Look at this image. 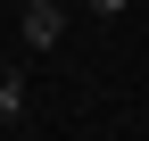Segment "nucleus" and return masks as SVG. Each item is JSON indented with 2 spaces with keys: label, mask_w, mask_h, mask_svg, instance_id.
I'll use <instances>...</instances> for the list:
<instances>
[{
  "label": "nucleus",
  "mask_w": 149,
  "mask_h": 141,
  "mask_svg": "<svg viewBox=\"0 0 149 141\" xmlns=\"http://www.w3.org/2000/svg\"><path fill=\"white\" fill-rule=\"evenodd\" d=\"M66 42V0H25V50H58Z\"/></svg>",
  "instance_id": "f257e3e1"
},
{
  "label": "nucleus",
  "mask_w": 149,
  "mask_h": 141,
  "mask_svg": "<svg viewBox=\"0 0 149 141\" xmlns=\"http://www.w3.org/2000/svg\"><path fill=\"white\" fill-rule=\"evenodd\" d=\"M25 125V75H0V133Z\"/></svg>",
  "instance_id": "f03ea898"
},
{
  "label": "nucleus",
  "mask_w": 149,
  "mask_h": 141,
  "mask_svg": "<svg viewBox=\"0 0 149 141\" xmlns=\"http://www.w3.org/2000/svg\"><path fill=\"white\" fill-rule=\"evenodd\" d=\"M91 8H100V17H124V0H91Z\"/></svg>",
  "instance_id": "7ed1b4c3"
},
{
  "label": "nucleus",
  "mask_w": 149,
  "mask_h": 141,
  "mask_svg": "<svg viewBox=\"0 0 149 141\" xmlns=\"http://www.w3.org/2000/svg\"><path fill=\"white\" fill-rule=\"evenodd\" d=\"M0 75H17V66H8V50H0Z\"/></svg>",
  "instance_id": "20e7f679"
},
{
  "label": "nucleus",
  "mask_w": 149,
  "mask_h": 141,
  "mask_svg": "<svg viewBox=\"0 0 149 141\" xmlns=\"http://www.w3.org/2000/svg\"><path fill=\"white\" fill-rule=\"evenodd\" d=\"M17 8H25V0H17Z\"/></svg>",
  "instance_id": "39448f33"
}]
</instances>
